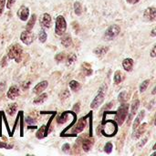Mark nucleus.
<instances>
[{"instance_id":"obj_1","label":"nucleus","mask_w":156,"mask_h":156,"mask_svg":"<svg viewBox=\"0 0 156 156\" xmlns=\"http://www.w3.org/2000/svg\"><path fill=\"white\" fill-rule=\"evenodd\" d=\"M23 56V50L20 45L14 44L10 46V48L7 50V58L9 59H14L16 63L20 62Z\"/></svg>"},{"instance_id":"obj_38","label":"nucleus","mask_w":156,"mask_h":156,"mask_svg":"<svg viewBox=\"0 0 156 156\" xmlns=\"http://www.w3.org/2000/svg\"><path fill=\"white\" fill-rule=\"evenodd\" d=\"M155 48L156 46H154V47H153V49H152V51H151V57H152V58H155L156 57Z\"/></svg>"},{"instance_id":"obj_41","label":"nucleus","mask_w":156,"mask_h":156,"mask_svg":"<svg viewBox=\"0 0 156 156\" xmlns=\"http://www.w3.org/2000/svg\"><path fill=\"white\" fill-rule=\"evenodd\" d=\"M146 141H147V138H144V140H143V141L138 144V147H141V146L143 147V146H144V144H146Z\"/></svg>"},{"instance_id":"obj_21","label":"nucleus","mask_w":156,"mask_h":156,"mask_svg":"<svg viewBox=\"0 0 156 156\" xmlns=\"http://www.w3.org/2000/svg\"><path fill=\"white\" fill-rule=\"evenodd\" d=\"M140 106V101L138 100H135L133 101V104H132V110H131V116H133L136 112H137V109L139 108Z\"/></svg>"},{"instance_id":"obj_25","label":"nucleus","mask_w":156,"mask_h":156,"mask_svg":"<svg viewBox=\"0 0 156 156\" xmlns=\"http://www.w3.org/2000/svg\"><path fill=\"white\" fill-rule=\"evenodd\" d=\"M47 38H48V35L46 33V31L44 29H42L39 34H38V40L41 42V43H45L47 41Z\"/></svg>"},{"instance_id":"obj_13","label":"nucleus","mask_w":156,"mask_h":156,"mask_svg":"<svg viewBox=\"0 0 156 156\" xmlns=\"http://www.w3.org/2000/svg\"><path fill=\"white\" fill-rule=\"evenodd\" d=\"M133 65H134V61H133V58H125V59L122 61V67H123V69H124L126 71H128V72H130V71L133 70Z\"/></svg>"},{"instance_id":"obj_3","label":"nucleus","mask_w":156,"mask_h":156,"mask_svg":"<svg viewBox=\"0 0 156 156\" xmlns=\"http://www.w3.org/2000/svg\"><path fill=\"white\" fill-rule=\"evenodd\" d=\"M120 32H121V27L118 25H112L106 29L103 35V38L104 40H107V41L112 40L120 34Z\"/></svg>"},{"instance_id":"obj_23","label":"nucleus","mask_w":156,"mask_h":156,"mask_svg":"<svg viewBox=\"0 0 156 156\" xmlns=\"http://www.w3.org/2000/svg\"><path fill=\"white\" fill-rule=\"evenodd\" d=\"M74 11H75V14L80 16L81 15L82 13V6H81V4L80 2H75L74 3Z\"/></svg>"},{"instance_id":"obj_7","label":"nucleus","mask_w":156,"mask_h":156,"mask_svg":"<svg viewBox=\"0 0 156 156\" xmlns=\"http://www.w3.org/2000/svg\"><path fill=\"white\" fill-rule=\"evenodd\" d=\"M144 17L146 21L149 22H153L155 21L156 19V8L154 6L148 7L147 9H145L144 13Z\"/></svg>"},{"instance_id":"obj_26","label":"nucleus","mask_w":156,"mask_h":156,"mask_svg":"<svg viewBox=\"0 0 156 156\" xmlns=\"http://www.w3.org/2000/svg\"><path fill=\"white\" fill-rule=\"evenodd\" d=\"M77 57L75 54H71L68 57V60H67V66H71L72 64H74V62L76 61Z\"/></svg>"},{"instance_id":"obj_42","label":"nucleus","mask_w":156,"mask_h":156,"mask_svg":"<svg viewBox=\"0 0 156 156\" xmlns=\"http://www.w3.org/2000/svg\"><path fill=\"white\" fill-rule=\"evenodd\" d=\"M27 123H35V121H33L31 118L27 117Z\"/></svg>"},{"instance_id":"obj_39","label":"nucleus","mask_w":156,"mask_h":156,"mask_svg":"<svg viewBox=\"0 0 156 156\" xmlns=\"http://www.w3.org/2000/svg\"><path fill=\"white\" fill-rule=\"evenodd\" d=\"M6 65V57H4L1 60V67H5Z\"/></svg>"},{"instance_id":"obj_34","label":"nucleus","mask_w":156,"mask_h":156,"mask_svg":"<svg viewBox=\"0 0 156 156\" xmlns=\"http://www.w3.org/2000/svg\"><path fill=\"white\" fill-rule=\"evenodd\" d=\"M15 3H16V0H7V3H6V7H7V9L12 8V6L14 5Z\"/></svg>"},{"instance_id":"obj_40","label":"nucleus","mask_w":156,"mask_h":156,"mask_svg":"<svg viewBox=\"0 0 156 156\" xmlns=\"http://www.w3.org/2000/svg\"><path fill=\"white\" fill-rule=\"evenodd\" d=\"M127 1V3H129V4H131V5H135V4H137L140 0H126Z\"/></svg>"},{"instance_id":"obj_32","label":"nucleus","mask_w":156,"mask_h":156,"mask_svg":"<svg viewBox=\"0 0 156 156\" xmlns=\"http://www.w3.org/2000/svg\"><path fill=\"white\" fill-rule=\"evenodd\" d=\"M5 5V0H0V16H1V15L3 14V12H4Z\"/></svg>"},{"instance_id":"obj_31","label":"nucleus","mask_w":156,"mask_h":156,"mask_svg":"<svg viewBox=\"0 0 156 156\" xmlns=\"http://www.w3.org/2000/svg\"><path fill=\"white\" fill-rule=\"evenodd\" d=\"M60 99H62V100H64V99H68L69 96H70V94H69V90H63L61 93H60Z\"/></svg>"},{"instance_id":"obj_30","label":"nucleus","mask_w":156,"mask_h":156,"mask_svg":"<svg viewBox=\"0 0 156 156\" xmlns=\"http://www.w3.org/2000/svg\"><path fill=\"white\" fill-rule=\"evenodd\" d=\"M67 119H68V113H63L61 116H59L58 118V123H64V122H67Z\"/></svg>"},{"instance_id":"obj_5","label":"nucleus","mask_w":156,"mask_h":156,"mask_svg":"<svg viewBox=\"0 0 156 156\" xmlns=\"http://www.w3.org/2000/svg\"><path fill=\"white\" fill-rule=\"evenodd\" d=\"M128 110H129V104H126V103H123L119 107V109L117 111V114H116L117 115L116 120L120 125H122L123 123V122L125 121V119L128 115Z\"/></svg>"},{"instance_id":"obj_9","label":"nucleus","mask_w":156,"mask_h":156,"mask_svg":"<svg viewBox=\"0 0 156 156\" xmlns=\"http://www.w3.org/2000/svg\"><path fill=\"white\" fill-rule=\"evenodd\" d=\"M17 16L22 21L27 20L28 16H29V9H28V7L26 6V5H21L19 7L18 11H17Z\"/></svg>"},{"instance_id":"obj_36","label":"nucleus","mask_w":156,"mask_h":156,"mask_svg":"<svg viewBox=\"0 0 156 156\" xmlns=\"http://www.w3.org/2000/svg\"><path fill=\"white\" fill-rule=\"evenodd\" d=\"M64 59V53H58L57 56H56V60L58 61H61Z\"/></svg>"},{"instance_id":"obj_14","label":"nucleus","mask_w":156,"mask_h":156,"mask_svg":"<svg viewBox=\"0 0 156 156\" xmlns=\"http://www.w3.org/2000/svg\"><path fill=\"white\" fill-rule=\"evenodd\" d=\"M108 50H109V48H108V47H103V46H101V47L96 48L93 50V53H94L96 56L101 58V57H103V56H105V55L107 54Z\"/></svg>"},{"instance_id":"obj_12","label":"nucleus","mask_w":156,"mask_h":156,"mask_svg":"<svg viewBox=\"0 0 156 156\" xmlns=\"http://www.w3.org/2000/svg\"><path fill=\"white\" fill-rule=\"evenodd\" d=\"M7 98L10 100H15L18 95H19V89L16 86L13 85L9 88L8 91H7Z\"/></svg>"},{"instance_id":"obj_11","label":"nucleus","mask_w":156,"mask_h":156,"mask_svg":"<svg viewBox=\"0 0 156 156\" xmlns=\"http://www.w3.org/2000/svg\"><path fill=\"white\" fill-rule=\"evenodd\" d=\"M48 85V82L47 80H43V81L39 82L38 84H37V85L34 87V89H33V93L37 94V95L40 94V93H42V92L47 89Z\"/></svg>"},{"instance_id":"obj_22","label":"nucleus","mask_w":156,"mask_h":156,"mask_svg":"<svg viewBox=\"0 0 156 156\" xmlns=\"http://www.w3.org/2000/svg\"><path fill=\"white\" fill-rule=\"evenodd\" d=\"M69 88L74 91H78L80 89V83L76 80H71L69 82Z\"/></svg>"},{"instance_id":"obj_10","label":"nucleus","mask_w":156,"mask_h":156,"mask_svg":"<svg viewBox=\"0 0 156 156\" xmlns=\"http://www.w3.org/2000/svg\"><path fill=\"white\" fill-rule=\"evenodd\" d=\"M86 124H87V121H86V118H81L79 122L75 125V127L72 129V133H81L84 128L86 127Z\"/></svg>"},{"instance_id":"obj_2","label":"nucleus","mask_w":156,"mask_h":156,"mask_svg":"<svg viewBox=\"0 0 156 156\" xmlns=\"http://www.w3.org/2000/svg\"><path fill=\"white\" fill-rule=\"evenodd\" d=\"M106 92H107V85L103 84L100 88V90L98 91V94L95 96L94 100L90 103V108L91 109H97L98 107H100L102 104V102L104 101V98H105V95H106Z\"/></svg>"},{"instance_id":"obj_20","label":"nucleus","mask_w":156,"mask_h":156,"mask_svg":"<svg viewBox=\"0 0 156 156\" xmlns=\"http://www.w3.org/2000/svg\"><path fill=\"white\" fill-rule=\"evenodd\" d=\"M91 146H92V144H91V142L90 140H84L83 141V143H82V149H83L84 152H86V153L90 152V149H91Z\"/></svg>"},{"instance_id":"obj_29","label":"nucleus","mask_w":156,"mask_h":156,"mask_svg":"<svg viewBox=\"0 0 156 156\" xmlns=\"http://www.w3.org/2000/svg\"><path fill=\"white\" fill-rule=\"evenodd\" d=\"M112 148H113V145H112V144L111 143V142H109V143H107L106 144H105V146H104V152L106 153V154H111L112 152Z\"/></svg>"},{"instance_id":"obj_19","label":"nucleus","mask_w":156,"mask_h":156,"mask_svg":"<svg viewBox=\"0 0 156 156\" xmlns=\"http://www.w3.org/2000/svg\"><path fill=\"white\" fill-rule=\"evenodd\" d=\"M38 95H39V96L37 97V98L34 100V101H33L34 104H40V103L44 102V101H46V99L48 98V95H47L46 93H40V94H38Z\"/></svg>"},{"instance_id":"obj_16","label":"nucleus","mask_w":156,"mask_h":156,"mask_svg":"<svg viewBox=\"0 0 156 156\" xmlns=\"http://www.w3.org/2000/svg\"><path fill=\"white\" fill-rule=\"evenodd\" d=\"M63 36V35H62ZM61 44H62V46L63 47H65V48H68V47H69L71 44H72V38H71V37H70V35H64L62 37H61Z\"/></svg>"},{"instance_id":"obj_43","label":"nucleus","mask_w":156,"mask_h":156,"mask_svg":"<svg viewBox=\"0 0 156 156\" xmlns=\"http://www.w3.org/2000/svg\"><path fill=\"white\" fill-rule=\"evenodd\" d=\"M151 35H152V37H155V36H156L155 28H154V29L152 30V33H151Z\"/></svg>"},{"instance_id":"obj_15","label":"nucleus","mask_w":156,"mask_h":156,"mask_svg":"<svg viewBox=\"0 0 156 156\" xmlns=\"http://www.w3.org/2000/svg\"><path fill=\"white\" fill-rule=\"evenodd\" d=\"M144 114H145V112L144 111H142L139 113V115L136 117V119L134 120V122H133V131H136L137 130L138 126L140 125V123L142 122L143 119L144 118Z\"/></svg>"},{"instance_id":"obj_33","label":"nucleus","mask_w":156,"mask_h":156,"mask_svg":"<svg viewBox=\"0 0 156 156\" xmlns=\"http://www.w3.org/2000/svg\"><path fill=\"white\" fill-rule=\"evenodd\" d=\"M3 147L5 149H11V148H13V145L12 144H6L0 142V148H3Z\"/></svg>"},{"instance_id":"obj_18","label":"nucleus","mask_w":156,"mask_h":156,"mask_svg":"<svg viewBox=\"0 0 156 156\" xmlns=\"http://www.w3.org/2000/svg\"><path fill=\"white\" fill-rule=\"evenodd\" d=\"M16 109H17V104H16V103L8 104V106H7V108H6V112H7V114H9L10 116H13V115L16 113Z\"/></svg>"},{"instance_id":"obj_6","label":"nucleus","mask_w":156,"mask_h":156,"mask_svg":"<svg viewBox=\"0 0 156 156\" xmlns=\"http://www.w3.org/2000/svg\"><path fill=\"white\" fill-rule=\"evenodd\" d=\"M32 30H24L21 35H20V39L21 41L25 44V45H31L32 42L34 41V34L33 32H31Z\"/></svg>"},{"instance_id":"obj_28","label":"nucleus","mask_w":156,"mask_h":156,"mask_svg":"<svg viewBox=\"0 0 156 156\" xmlns=\"http://www.w3.org/2000/svg\"><path fill=\"white\" fill-rule=\"evenodd\" d=\"M149 83H150V80H144V81L141 84V86H140V92H144V91L146 90L147 87L149 86Z\"/></svg>"},{"instance_id":"obj_24","label":"nucleus","mask_w":156,"mask_h":156,"mask_svg":"<svg viewBox=\"0 0 156 156\" xmlns=\"http://www.w3.org/2000/svg\"><path fill=\"white\" fill-rule=\"evenodd\" d=\"M122 80V73L120 70H117L114 74V82L115 84H120Z\"/></svg>"},{"instance_id":"obj_4","label":"nucleus","mask_w":156,"mask_h":156,"mask_svg":"<svg viewBox=\"0 0 156 156\" xmlns=\"http://www.w3.org/2000/svg\"><path fill=\"white\" fill-rule=\"evenodd\" d=\"M67 29V22L63 16H58L56 18V26H55V33L58 36H62L65 34Z\"/></svg>"},{"instance_id":"obj_8","label":"nucleus","mask_w":156,"mask_h":156,"mask_svg":"<svg viewBox=\"0 0 156 156\" xmlns=\"http://www.w3.org/2000/svg\"><path fill=\"white\" fill-rule=\"evenodd\" d=\"M39 22L43 28H49L51 27V22H52L50 15L48 13H44L43 15H41L39 18Z\"/></svg>"},{"instance_id":"obj_37","label":"nucleus","mask_w":156,"mask_h":156,"mask_svg":"<svg viewBox=\"0 0 156 156\" xmlns=\"http://www.w3.org/2000/svg\"><path fill=\"white\" fill-rule=\"evenodd\" d=\"M73 112H76V113H78V112H80V103H76V104L74 105V107H73Z\"/></svg>"},{"instance_id":"obj_27","label":"nucleus","mask_w":156,"mask_h":156,"mask_svg":"<svg viewBox=\"0 0 156 156\" xmlns=\"http://www.w3.org/2000/svg\"><path fill=\"white\" fill-rule=\"evenodd\" d=\"M46 128H45V126H42L39 130H38V132L37 133V139H42L44 136H45V133H46Z\"/></svg>"},{"instance_id":"obj_17","label":"nucleus","mask_w":156,"mask_h":156,"mask_svg":"<svg viewBox=\"0 0 156 156\" xmlns=\"http://www.w3.org/2000/svg\"><path fill=\"white\" fill-rule=\"evenodd\" d=\"M36 20H37V16L35 14H33L29 19V21L27 22V27H26V29L27 30H32V28L34 27V25L36 23Z\"/></svg>"},{"instance_id":"obj_35","label":"nucleus","mask_w":156,"mask_h":156,"mask_svg":"<svg viewBox=\"0 0 156 156\" xmlns=\"http://www.w3.org/2000/svg\"><path fill=\"white\" fill-rule=\"evenodd\" d=\"M69 148H70V146H69V144H65L63 146H62V151L64 152V153H69Z\"/></svg>"}]
</instances>
